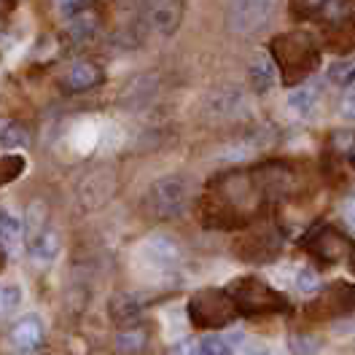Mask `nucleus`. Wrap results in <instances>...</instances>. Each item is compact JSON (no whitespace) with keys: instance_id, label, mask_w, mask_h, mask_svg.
Listing matches in <instances>:
<instances>
[{"instance_id":"nucleus-27","label":"nucleus","mask_w":355,"mask_h":355,"mask_svg":"<svg viewBox=\"0 0 355 355\" xmlns=\"http://www.w3.org/2000/svg\"><path fill=\"white\" fill-rule=\"evenodd\" d=\"M84 8H87V0H60V11L65 17H78L84 14Z\"/></svg>"},{"instance_id":"nucleus-3","label":"nucleus","mask_w":355,"mask_h":355,"mask_svg":"<svg viewBox=\"0 0 355 355\" xmlns=\"http://www.w3.org/2000/svg\"><path fill=\"white\" fill-rule=\"evenodd\" d=\"M226 291H229V296L234 299L237 312H245V315L275 312L286 304L280 293H275L266 283L256 280V277H240V280H234Z\"/></svg>"},{"instance_id":"nucleus-13","label":"nucleus","mask_w":355,"mask_h":355,"mask_svg":"<svg viewBox=\"0 0 355 355\" xmlns=\"http://www.w3.org/2000/svg\"><path fill=\"white\" fill-rule=\"evenodd\" d=\"M148 345V334L140 326H127L116 336V353L119 355H140Z\"/></svg>"},{"instance_id":"nucleus-21","label":"nucleus","mask_w":355,"mask_h":355,"mask_svg":"<svg viewBox=\"0 0 355 355\" xmlns=\"http://www.w3.org/2000/svg\"><path fill=\"white\" fill-rule=\"evenodd\" d=\"M19 304H22L19 286H0V315H11Z\"/></svg>"},{"instance_id":"nucleus-24","label":"nucleus","mask_w":355,"mask_h":355,"mask_svg":"<svg viewBox=\"0 0 355 355\" xmlns=\"http://www.w3.org/2000/svg\"><path fill=\"white\" fill-rule=\"evenodd\" d=\"M318 286H320V277H318L315 269L304 266V269L296 272V288L302 291V293H312V291H318Z\"/></svg>"},{"instance_id":"nucleus-19","label":"nucleus","mask_w":355,"mask_h":355,"mask_svg":"<svg viewBox=\"0 0 355 355\" xmlns=\"http://www.w3.org/2000/svg\"><path fill=\"white\" fill-rule=\"evenodd\" d=\"M46 205L44 202H33L30 205V210H27V226H24V232H27V240L30 237H35L38 232H44L46 229Z\"/></svg>"},{"instance_id":"nucleus-29","label":"nucleus","mask_w":355,"mask_h":355,"mask_svg":"<svg viewBox=\"0 0 355 355\" xmlns=\"http://www.w3.org/2000/svg\"><path fill=\"white\" fill-rule=\"evenodd\" d=\"M342 116L355 121V89H350V92L342 97Z\"/></svg>"},{"instance_id":"nucleus-5","label":"nucleus","mask_w":355,"mask_h":355,"mask_svg":"<svg viewBox=\"0 0 355 355\" xmlns=\"http://www.w3.org/2000/svg\"><path fill=\"white\" fill-rule=\"evenodd\" d=\"M186 197H189L186 183H183V178L178 175L156 180L154 186H151V191H148V202H151V207H154V213L159 218L178 216L186 207Z\"/></svg>"},{"instance_id":"nucleus-14","label":"nucleus","mask_w":355,"mask_h":355,"mask_svg":"<svg viewBox=\"0 0 355 355\" xmlns=\"http://www.w3.org/2000/svg\"><path fill=\"white\" fill-rule=\"evenodd\" d=\"M30 146V132L22 121H6L0 127V148L3 151H19Z\"/></svg>"},{"instance_id":"nucleus-20","label":"nucleus","mask_w":355,"mask_h":355,"mask_svg":"<svg viewBox=\"0 0 355 355\" xmlns=\"http://www.w3.org/2000/svg\"><path fill=\"white\" fill-rule=\"evenodd\" d=\"M291 350L293 355H315L320 350V339L312 334H293L291 336Z\"/></svg>"},{"instance_id":"nucleus-28","label":"nucleus","mask_w":355,"mask_h":355,"mask_svg":"<svg viewBox=\"0 0 355 355\" xmlns=\"http://www.w3.org/2000/svg\"><path fill=\"white\" fill-rule=\"evenodd\" d=\"M240 355H272V350L261 342H245L240 345Z\"/></svg>"},{"instance_id":"nucleus-25","label":"nucleus","mask_w":355,"mask_h":355,"mask_svg":"<svg viewBox=\"0 0 355 355\" xmlns=\"http://www.w3.org/2000/svg\"><path fill=\"white\" fill-rule=\"evenodd\" d=\"M331 78L336 84H355V62H342L331 70Z\"/></svg>"},{"instance_id":"nucleus-2","label":"nucleus","mask_w":355,"mask_h":355,"mask_svg":"<svg viewBox=\"0 0 355 355\" xmlns=\"http://www.w3.org/2000/svg\"><path fill=\"white\" fill-rule=\"evenodd\" d=\"M237 318V304L229 291H200L189 302V320L197 329H223Z\"/></svg>"},{"instance_id":"nucleus-30","label":"nucleus","mask_w":355,"mask_h":355,"mask_svg":"<svg viewBox=\"0 0 355 355\" xmlns=\"http://www.w3.org/2000/svg\"><path fill=\"white\" fill-rule=\"evenodd\" d=\"M342 216H345V221H347V226H350V232L355 234V197L345 200V205H342Z\"/></svg>"},{"instance_id":"nucleus-12","label":"nucleus","mask_w":355,"mask_h":355,"mask_svg":"<svg viewBox=\"0 0 355 355\" xmlns=\"http://www.w3.org/2000/svg\"><path fill=\"white\" fill-rule=\"evenodd\" d=\"M312 250L318 253V256H323L326 261H336V259H342L345 256V250H347V243L334 232V229H323L318 237H315V243H312Z\"/></svg>"},{"instance_id":"nucleus-18","label":"nucleus","mask_w":355,"mask_h":355,"mask_svg":"<svg viewBox=\"0 0 355 355\" xmlns=\"http://www.w3.org/2000/svg\"><path fill=\"white\" fill-rule=\"evenodd\" d=\"M111 315L116 323L132 326L135 320H137V315H140V307H137V302H135L132 296H116L111 302Z\"/></svg>"},{"instance_id":"nucleus-11","label":"nucleus","mask_w":355,"mask_h":355,"mask_svg":"<svg viewBox=\"0 0 355 355\" xmlns=\"http://www.w3.org/2000/svg\"><path fill=\"white\" fill-rule=\"evenodd\" d=\"M250 81L256 92H269V89L277 84V67L275 60L269 54H256L253 62H250Z\"/></svg>"},{"instance_id":"nucleus-7","label":"nucleus","mask_w":355,"mask_h":355,"mask_svg":"<svg viewBox=\"0 0 355 355\" xmlns=\"http://www.w3.org/2000/svg\"><path fill=\"white\" fill-rule=\"evenodd\" d=\"M353 307L355 288H350V286H334L315 304H310V315H315V318H334V315H342V312L353 310Z\"/></svg>"},{"instance_id":"nucleus-31","label":"nucleus","mask_w":355,"mask_h":355,"mask_svg":"<svg viewBox=\"0 0 355 355\" xmlns=\"http://www.w3.org/2000/svg\"><path fill=\"white\" fill-rule=\"evenodd\" d=\"M299 3H302V6L307 8V11H315V8H320V6H326L329 0H299Z\"/></svg>"},{"instance_id":"nucleus-23","label":"nucleus","mask_w":355,"mask_h":355,"mask_svg":"<svg viewBox=\"0 0 355 355\" xmlns=\"http://www.w3.org/2000/svg\"><path fill=\"white\" fill-rule=\"evenodd\" d=\"M73 143H76V148L78 151H92V146L97 143V130L92 127V124H81L78 130H76V135H73Z\"/></svg>"},{"instance_id":"nucleus-6","label":"nucleus","mask_w":355,"mask_h":355,"mask_svg":"<svg viewBox=\"0 0 355 355\" xmlns=\"http://www.w3.org/2000/svg\"><path fill=\"white\" fill-rule=\"evenodd\" d=\"M180 261V250L167 237H151L137 248V264H143L151 272H167Z\"/></svg>"},{"instance_id":"nucleus-1","label":"nucleus","mask_w":355,"mask_h":355,"mask_svg":"<svg viewBox=\"0 0 355 355\" xmlns=\"http://www.w3.org/2000/svg\"><path fill=\"white\" fill-rule=\"evenodd\" d=\"M275 60L283 67V78L286 81H296L304 78L310 73L315 62H318V49L312 44L310 35L304 33H288L275 38Z\"/></svg>"},{"instance_id":"nucleus-17","label":"nucleus","mask_w":355,"mask_h":355,"mask_svg":"<svg viewBox=\"0 0 355 355\" xmlns=\"http://www.w3.org/2000/svg\"><path fill=\"white\" fill-rule=\"evenodd\" d=\"M19 237H22L19 218H14L8 210H0V245L6 250H14L19 245Z\"/></svg>"},{"instance_id":"nucleus-9","label":"nucleus","mask_w":355,"mask_h":355,"mask_svg":"<svg viewBox=\"0 0 355 355\" xmlns=\"http://www.w3.org/2000/svg\"><path fill=\"white\" fill-rule=\"evenodd\" d=\"M103 78H105V73H103L100 65H94V62H76V65L65 73L62 89L70 92V94H76V92H89V89L100 87Z\"/></svg>"},{"instance_id":"nucleus-22","label":"nucleus","mask_w":355,"mask_h":355,"mask_svg":"<svg viewBox=\"0 0 355 355\" xmlns=\"http://www.w3.org/2000/svg\"><path fill=\"white\" fill-rule=\"evenodd\" d=\"M202 345V355H232V345L226 336H218V334H207L205 339H200Z\"/></svg>"},{"instance_id":"nucleus-15","label":"nucleus","mask_w":355,"mask_h":355,"mask_svg":"<svg viewBox=\"0 0 355 355\" xmlns=\"http://www.w3.org/2000/svg\"><path fill=\"white\" fill-rule=\"evenodd\" d=\"M318 105V92L312 87H299L288 94V111L299 119H307Z\"/></svg>"},{"instance_id":"nucleus-4","label":"nucleus","mask_w":355,"mask_h":355,"mask_svg":"<svg viewBox=\"0 0 355 355\" xmlns=\"http://www.w3.org/2000/svg\"><path fill=\"white\" fill-rule=\"evenodd\" d=\"M275 0H229L226 19L234 33H253L269 22Z\"/></svg>"},{"instance_id":"nucleus-16","label":"nucleus","mask_w":355,"mask_h":355,"mask_svg":"<svg viewBox=\"0 0 355 355\" xmlns=\"http://www.w3.org/2000/svg\"><path fill=\"white\" fill-rule=\"evenodd\" d=\"M151 19H154L159 33H164V35L173 33L178 19H180V3H178V0H164V3H159L154 8V14H151Z\"/></svg>"},{"instance_id":"nucleus-26","label":"nucleus","mask_w":355,"mask_h":355,"mask_svg":"<svg viewBox=\"0 0 355 355\" xmlns=\"http://www.w3.org/2000/svg\"><path fill=\"white\" fill-rule=\"evenodd\" d=\"M173 355H202V345L197 339H180L173 347Z\"/></svg>"},{"instance_id":"nucleus-10","label":"nucleus","mask_w":355,"mask_h":355,"mask_svg":"<svg viewBox=\"0 0 355 355\" xmlns=\"http://www.w3.org/2000/svg\"><path fill=\"white\" fill-rule=\"evenodd\" d=\"M27 248H30V256H33L35 261L51 264V261L60 256V250H62V240H60V234H57L51 226H46L44 232H38L35 237L27 240Z\"/></svg>"},{"instance_id":"nucleus-8","label":"nucleus","mask_w":355,"mask_h":355,"mask_svg":"<svg viewBox=\"0 0 355 355\" xmlns=\"http://www.w3.org/2000/svg\"><path fill=\"white\" fill-rule=\"evenodd\" d=\"M11 342L19 353H33L44 342V320L38 315H24L11 329Z\"/></svg>"}]
</instances>
